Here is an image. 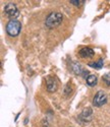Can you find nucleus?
Wrapping results in <instances>:
<instances>
[{"mask_svg":"<svg viewBox=\"0 0 110 127\" xmlns=\"http://www.w3.org/2000/svg\"><path fill=\"white\" fill-rule=\"evenodd\" d=\"M62 19L63 16L60 12H52L47 16L45 25L48 28H56L62 23Z\"/></svg>","mask_w":110,"mask_h":127,"instance_id":"1","label":"nucleus"},{"mask_svg":"<svg viewBox=\"0 0 110 127\" xmlns=\"http://www.w3.org/2000/svg\"><path fill=\"white\" fill-rule=\"evenodd\" d=\"M21 30V24L16 19H11L6 25V33L10 37H16L19 35Z\"/></svg>","mask_w":110,"mask_h":127,"instance_id":"2","label":"nucleus"},{"mask_svg":"<svg viewBox=\"0 0 110 127\" xmlns=\"http://www.w3.org/2000/svg\"><path fill=\"white\" fill-rule=\"evenodd\" d=\"M107 103V96L106 94L102 91H99L94 97L93 100V104L95 107H101V106L105 105Z\"/></svg>","mask_w":110,"mask_h":127,"instance_id":"3","label":"nucleus"},{"mask_svg":"<svg viewBox=\"0 0 110 127\" xmlns=\"http://www.w3.org/2000/svg\"><path fill=\"white\" fill-rule=\"evenodd\" d=\"M4 12L6 13V15H7L8 17L12 18V19H13V18H16V17L18 16V14H19V11H18L16 5L13 4V3L7 4V5L4 7Z\"/></svg>","mask_w":110,"mask_h":127,"instance_id":"4","label":"nucleus"},{"mask_svg":"<svg viewBox=\"0 0 110 127\" xmlns=\"http://www.w3.org/2000/svg\"><path fill=\"white\" fill-rule=\"evenodd\" d=\"M79 54H80V56L83 57V58H92V57L95 55V52H94L93 49H91V48H89V47H85V48H83V49L79 52Z\"/></svg>","mask_w":110,"mask_h":127,"instance_id":"5","label":"nucleus"},{"mask_svg":"<svg viewBox=\"0 0 110 127\" xmlns=\"http://www.w3.org/2000/svg\"><path fill=\"white\" fill-rule=\"evenodd\" d=\"M47 90L49 92H55L57 90V84L56 81H55L53 78H48L47 79Z\"/></svg>","mask_w":110,"mask_h":127,"instance_id":"6","label":"nucleus"},{"mask_svg":"<svg viewBox=\"0 0 110 127\" xmlns=\"http://www.w3.org/2000/svg\"><path fill=\"white\" fill-rule=\"evenodd\" d=\"M97 81H98V78H97V75L95 74H91L87 77V84L90 87H95L97 84Z\"/></svg>","mask_w":110,"mask_h":127,"instance_id":"7","label":"nucleus"},{"mask_svg":"<svg viewBox=\"0 0 110 127\" xmlns=\"http://www.w3.org/2000/svg\"><path fill=\"white\" fill-rule=\"evenodd\" d=\"M89 66L90 67H93V68H97V69H100L103 67V59H99L97 62H94V63H89Z\"/></svg>","mask_w":110,"mask_h":127,"instance_id":"8","label":"nucleus"},{"mask_svg":"<svg viewBox=\"0 0 110 127\" xmlns=\"http://www.w3.org/2000/svg\"><path fill=\"white\" fill-rule=\"evenodd\" d=\"M103 81L107 84V86H110V75L109 74H105L103 76Z\"/></svg>","mask_w":110,"mask_h":127,"instance_id":"9","label":"nucleus"},{"mask_svg":"<svg viewBox=\"0 0 110 127\" xmlns=\"http://www.w3.org/2000/svg\"><path fill=\"white\" fill-rule=\"evenodd\" d=\"M71 4H73V5H76V6H79V5H81L84 1H83V0H70V1H69Z\"/></svg>","mask_w":110,"mask_h":127,"instance_id":"10","label":"nucleus"}]
</instances>
